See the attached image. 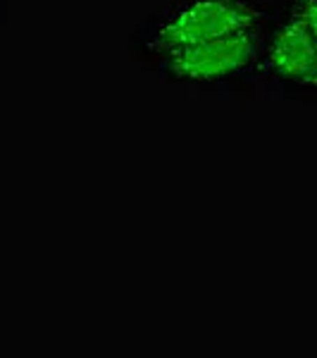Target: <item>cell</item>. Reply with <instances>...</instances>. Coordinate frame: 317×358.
<instances>
[{
    "label": "cell",
    "instance_id": "6da1fadb",
    "mask_svg": "<svg viewBox=\"0 0 317 358\" xmlns=\"http://www.w3.org/2000/svg\"><path fill=\"white\" fill-rule=\"evenodd\" d=\"M267 20V10L253 0H172L131 31L129 48L146 67L172 50L263 27Z\"/></svg>",
    "mask_w": 317,
    "mask_h": 358
},
{
    "label": "cell",
    "instance_id": "7a4b0ae2",
    "mask_svg": "<svg viewBox=\"0 0 317 358\" xmlns=\"http://www.w3.org/2000/svg\"><path fill=\"white\" fill-rule=\"evenodd\" d=\"M270 24V20H267ZM267 24L241 29L210 41L172 50L146 69L182 86L203 91H224L260 77V60Z\"/></svg>",
    "mask_w": 317,
    "mask_h": 358
},
{
    "label": "cell",
    "instance_id": "3957f363",
    "mask_svg": "<svg viewBox=\"0 0 317 358\" xmlns=\"http://www.w3.org/2000/svg\"><path fill=\"white\" fill-rule=\"evenodd\" d=\"M260 77L284 89L317 94V45L291 15L270 20L265 36Z\"/></svg>",
    "mask_w": 317,
    "mask_h": 358
},
{
    "label": "cell",
    "instance_id": "277c9868",
    "mask_svg": "<svg viewBox=\"0 0 317 358\" xmlns=\"http://www.w3.org/2000/svg\"><path fill=\"white\" fill-rule=\"evenodd\" d=\"M284 13L291 15L317 45V0H286Z\"/></svg>",
    "mask_w": 317,
    "mask_h": 358
},
{
    "label": "cell",
    "instance_id": "5b68a950",
    "mask_svg": "<svg viewBox=\"0 0 317 358\" xmlns=\"http://www.w3.org/2000/svg\"><path fill=\"white\" fill-rule=\"evenodd\" d=\"M5 3H8V0H0V24L5 22Z\"/></svg>",
    "mask_w": 317,
    "mask_h": 358
}]
</instances>
